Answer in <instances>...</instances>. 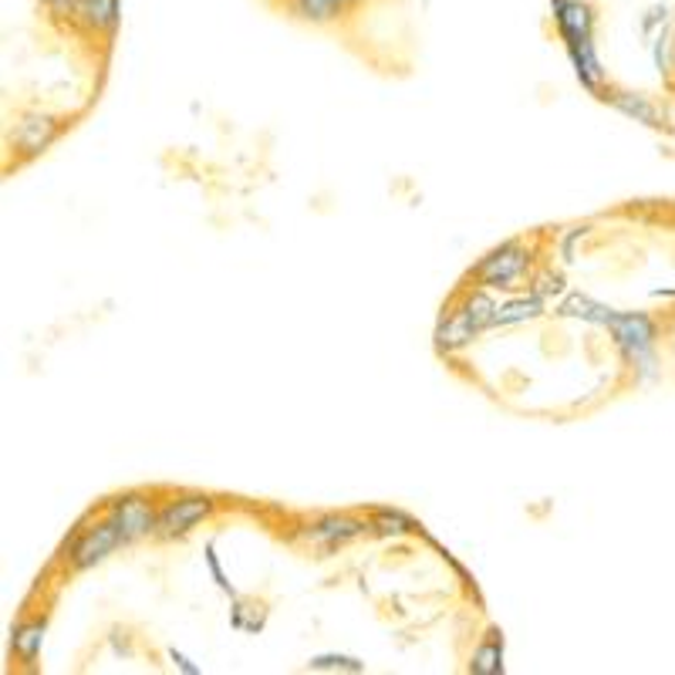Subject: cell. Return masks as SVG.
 <instances>
[{"label": "cell", "instance_id": "1", "mask_svg": "<svg viewBox=\"0 0 675 675\" xmlns=\"http://www.w3.org/2000/svg\"><path fill=\"white\" fill-rule=\"evenodd\" d=\"M608 331L615 335L618 348L635 358V362H642V369H649V351H652V341H655V328L652 322L645 318V314H611L608 318Z\"/></svg>", "mask_w": 675, "mask_h": 675}, {"label": "cell", "instance_id": "2", "mask_svg": "<svg viewBox=\"0 0 675 675\" xmlns=\"http://www.w3.org/2000/svg\"><path fill=\"white\" fill-rule=\"evenodd\" d=\"M527 270V254L520 244H504L493 254L483 257V263L476 267V278L480 284H490V288H514Z\"/></svg>", "mask_w": 675, "mask_h": 675}, {"label": "cell", "instance_id": "3", "mask_svg": "<svg viewBox=\"0 0 675 675\" xmlns=\"http://www.w3.org/2000/svg\"><path fill=\"white\" fill-rule=\"evenodd\" d=\"M119 544H125L122 533H119V527H115L112 520H102L99 527H88V530L78 537V544L71 548V564H75L78 571L95 567V564L105 561Z\"/></svg>", "mask_w": 675, "mask_h": 675}, {"label": "cell", "instance_id": "4", "mask_svg": "<svg viewBox=\"0 0 675 675\" xmlns=\"http://www.w3.org/2000/svg\"><path fill=\"white\" fill-rule=\"evenodd\" d=\"M109 520L119 527V533H122L125 544H128V540L146 537L149 530L159 527V514H156V510L149 507V500H143V497H122V500L112 507Z\"/></svg>", "mask_w": 675, "mask_h": 675}, {"label": "cell", "instance_id": "5", "mask_svg": "<svg viewBox=\"0 0 675 675\" xmlns=\"http://www.w3.org/2000/svg\"><path fill=\"white\" fill-rule=\"evenodd\" d=\"M213 510L210 497H183V500H172L162 514H159V533L162 537H176V533H187L193 530L200 520H206Z\"/></svg>", "mask_w": 675, "mask_h": 675}, {"label": "cell", "instance_id": "6", "mask_svg": "<svg viewBox=\"0 0 675 675\" xmlns=\"http://www.w3.org/2000/svg\"><path fill=\"white\" fill-rule=\"evenodd\" d=\"M58 139V122L48 112H27L21 115L18 128H14V146L24 156H37Z\"/></svg>", "mask_w": 675, "mask_h": 675}, {"label": "cell", "instance_id": "7", "mask_svg": "<svg viewBox=\"0 0 675 675\" xmlns=\"http://www.w3.org/2000/svg\"><path fill=\"white\" fill-rule=\"evenodd\" d=\"M365 533V524L355 520V517H325L318 524H311L304 530V540L307 544H318V548H338V544H348V540L362 537Z\"/></svg>", "mask_w": 675, "mask_h": 675}, {"label": "cell", "instance_id": "8", "mask_svg": "<svg viewBox=\"0 0 675 675\" xmlns=\"http://www.w3.org/2000/svg\"><path fill=\"white\" fill-rule=\"evenodd\" d=\"M71 21L81 31L112 34L119 27V0H75Z\"/></svg>", "mask_w": 675, "mask_h": 675}, {"label": "cell", "instance_id": "9", "mask_svg": "<svg viewBox=\"0 0 675 675\" xmlns=\"http://www.w3.org/2000/svg\"><path fill=\"white\" fill-rule=\"evenodd\" d=\"M558 24L567 37V44H577V41H588L592 37V14L584 4L577 0H561L558 4Z\"/></svg>", "mask_w": 675, "mask_h": 675}, {"label": "cell", "instance_id": "10", "mask_svg": "<svg viewBox=\"0 0 675 675\" xmlns=\"http://www.w3.org/2000/svg\"><path fill=\"white\" fill-rule=\"evenodd\" d=\"M288 11L304 24H335L338 18H345L335 0H288Z\"/></svg>", "mask_w": 675, "mask_h": 675}, {"label": "cell", "instance_id": "11", "mask_svg": "<svg viewBox=\"0 0 675 675\" xmlns=\"http://www.w3.org/2000/svg\"><path fill=\"white\" fill-rule=\"evenodd\" d=\"M476 335V328L470 325V318L463 311H457L453 318H446L442 322V328H439V348H446V351H453V348H463V345H470V338Z\"/></svg>", "mask_w": 675, "mask_h": 675}, {"label": "cell", "instance_id": "12", "mask_svg": "<svg viewBox=\"0 0 675 675\" xmlns=\"http://www.w3.org/2000/svg\"><path fill=\"white\" fill-rule=\"evenodd\" d=\"M561 314H567V318H581V322L608 325V318H611L615 311H611V307H605V304H598V301H592V297H581V294H574V297H567V301H564Z\"/></svg>", "mask_w": 675, "mask_h": 675}, {"label": "cell", "instance_id": "13", "mask_svg": "<svg viewBox=\"0 0 675 675\" xmlns=\"http://www.w3.org/2000/svg\"><path fill=\"white\" fill-rule=\"evenodd\" d=\"M571 55H574V65H577L581 81L595 88V85L601 81V65H598V55H595V44H592V37H588V41H577V44H571Z\"/></svg>", "mask_w": 675, "mask_h": 675}, {"label": "cell", "instance_id": "14", "mask_svg": "<svg viewBox=\"0 0 675 675\" xmlns=\"http://www.w3.org/2000/svg\"><path fill=\"white\" fill-rule=\"evenodd\" d=\"M611 102H615V109H618V112H625L628 119H635V122L655 125V119H659L655 105H652V102H649L645 95H632V92H615V95H611Z\"/></svg>", "mask_w": 675, "mask_h": 675}, {"label": "cell", "instance_id": "15", "mask_svg": "<svg viewBox=\"0 0 675 675\" xmlns=\"http://www.w3.org/2000/svg\"><path fill=\"white\" fill-rule=\"evenodd\" d=\"M41 642H44V621L21 625L18 632H14V652H18V659L31 662V659L41 652Z\"/></svg>", "mask_w": 675, "mask_h": 675}, {"label": "cell", "instance_id": "16", "mask_svg": "<svg viewBox=\"0 0 675 675\" xmlns=\"http://www.w3.org/2000/svg\"><path fill=\"white\" fill-rule=\"evenodd\" d=\"M540 311V297H520V301H510L504 307H497V318H493V325H520L527 318H533V314Z\"/></svg>", "mask_w": 675, "mask_h": 675}, {"label": "cell", "instance_id": "17", "mask_svg": "<svg viewBox=\"0 0 675 675\" xmlns=\"http://www.w3.org/2000/svg\"><path fill=\"white\" fill-rule=\"evenodd\" d=\"M466 318H470V325L480 331V328H486V325H493V318H497V304H493L483 291H476L463 307H460Z\"/></svg>", "mask_w": 675, "mask_h": 675}, {"label": "cell", "instance_id": "18", "mask_svg": "<svg viewBox=\"0 0 675 675\" xmlns=\"http://www.w3.org/2000/svg\"><path fill=\"white\" fill-rule=\"evenodd\" d=\"M307 668H314V672H362L365 665L358 659H348V655H314L307 662Z\"/></svg>", "mask_w": 675, "mask_h": 675}, {"label": "cell", "instance_id": "19", "mask_svg": "<svg viewBox=\"0 0 675 675\" xmlns=\"http://www.w3.org/2000/svg\"><path fill=\"white\" fill-rule=\"evenodd\" d=\"M500 642L497 639H490L483 649L473 652V672H497L500 668Z\"/></svg>", "mask_w": 675, "mask_h": 675}, {"label": "cell", "instance_id": "20", "mask_svg": "<svg viewBox=\"0 0 675 675\" xmlns=\"http://www.w3.org/2000/svg\"><path fill=\"white\" fill-rule=\"evenodd\" d=\"M672 65V31H662L655 37V68L665 71Z\"/></svg>", "mask_w": 675, "mask_h": 675}, {"label": "cell", "instance_id": "21", "mask_svg": "<svg viewBox=\"0 0 675 675\" xmlns=\"http://www.w3.org/2000/svg\"><path fill=\"white\" fill-rule=\"evenodd\" d=\"M375 527L382 533H405V530H409V520H405L402 514H379Z\"/></svg>", "mask_w": 675, "mask_h": 675}, {"label": "cell", "instance_id": "22", "mask_svg": "<svg viewBox=\"0 0 675 675\" xmlns=\"http://www.w3.org/2000/svg\"><path fill=\"white\" fill-rule=\"evenodd\" d=\"M44 8H48L55 18H65V14L75 11V0H44Z\"/></svg>", "mask_w": 675, "mask_h": 675}, {"label": "cell", "instance_id": "23", "mask_svg": "<svg viewBox=\"0 0 675 675\" xmlns=\"http://www.w3.org/2000/svg\"><path fill=\"white\" fill-rule=\"evenodd\" d=\"M169 655H172V662H176L179 668H183V672H190V675H196V672H200V665H193L187 655H179V652H169Z\"/></svg>", "mask_w": 675, "mask_h": 675}, {"label": "cell", "instance_id": "24", "mask_svg": "<svg viewBox=\"0 0 675 675\" xmlns=\"http://www.w3.org/2000/svg\"><path fill=\"white\" fill-rule=\"evenodd\" d=\"M210 567H213V574H216V581H220V588H223V592H227V581H223V571H220V561H216L213 548H210Z\"/></svg>", "mask_w": 675, "mask_h": 675}, {"label": "cell", "instance_id": "25", "mask_svg": "<svg viewBox=\"0 0 675 675\" xmlns=\"http://www.w3.org/2000/svg\"><path fill=\"white\" fill-rule=\"evenodd\" d=\"M335 4L345 11V14H351V11H358V8H362L365 4V0H335Z\"/></svg>", "mask_w": 675, "mask_h": 675}]
</instances>
